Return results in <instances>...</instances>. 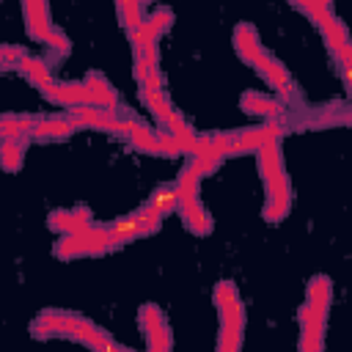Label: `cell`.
Returning a JSON list of instances; mask_svg holds the SVG:
<instances>
[{"mask_svg":"<svg viewBox=\"0 0 352 352\" xmlns=\"http://www.w3.org/2000/svg\"><path fill=\"white\" fill-rule=\"evenodd\" d=\"M253 69L264 77V82H267L270 88H275V91H278V96H280L286 104H294V102L300 99V94H297V88H294L292 74H289V72H286V66H283L278 58H272L267 50L256 58Z\"/></svg>","mask_w":352,"mask_h":352,"instance_id":"1","label":"cell"},{"mask_svg":"<svg viewBox=\"0 0 352 352\" xmlns=\"http://www.w3.org/2000/svg\"><path fill=\"white\" fill-rule=\"evenodd\" d=\"M138 322H140V330H143V336H146V349H151V352H165V349L173 346L168 322H165L162 311H160L154 302H146V305L140 308Z\"/></svg>","mask_w":352,"mask_h":352,"instance_id":"2","label":"cell"},{"mask_svg":"<svg viewBox=\"0 0 352 352\" xmlns=\"http://www.w3.org/2000/svg\"><path fill=\"white\" fill-rule=\"evenodd\" d=\"M239 107H242L245 113L261 116V118H267V121H280V116L286 113V102H275V99H270V96H264V94H258V91L242 94Z\"/></svg>","mask_w":352,"mask_h":352,"instance_id":"3","label":"cell"},{"mask_svg":"<svg viewBox=\"0 0 352 352\" xmlns=\"http://www.w3.org/2000/svg\"><path fill=\"white\" fill-rule=\"evenodd\" d=\"M22 8H25V19H28V33H30V38L44 41V38L50 36V30H52L47 0H22Z\"/></svg>","mask_w":352,"mask_h":352,"instance_id":"4","label":"cell"},{"mask_svg":"<svg viewBox=\"0 0 352 352\" xmlns=\"http://www.w3.org/2000/svg\"><path fill=\"white\" fill-rule=\"evenodd\" d=\"M91 226V212L85 206L77 209H55L50 214V228L58 234H77Z\"/></svg>","mask_w":352,"mask_h":352,"instance_id":"5","label":"cell"},{"mask_svg":"<svg viewBox=\"0 0 352 352\" xmlns=\"http://www.w3.org/2000/svg\"><path fill=\"white\" fill-rule=\"evenodd\" d=\"M234 50H236V55H239L248 66L256 63V58L264 52V47H261V41H258V33H256L253 25L239 22V25L234 28Z\"/></svg>","mask_w":352,"mask_h":352,"instance_id":"6","label":"cell"},{"mask_svg":"<svg viewBox=\"0 0 352 352\" xmlns=\"http://www.w3.org/2000/svg\"><path fill=\"white\" fill-rule=\"evenodd\" d=\"M179 214H182V220H184V226H187V231H192V234H198V236H206L209 231H212V217H209V212L201 206V201L198 198H187V201H179Z\"/></svg>","mask_w":352,"mask_h":352,"instance_id":"7","label":"cell"},{"mask_svg":"<svg viewBox=\"0 0 352 352\" xmlns=\"http://www.w3.org/2000/svg\"><path fill=\"white\" fill-rule=\"evenodd\" d=\"M74 121L69 116H52V118H36L33 140H63L74 132Z\"/></svg>","mask_w":352,"mask_h":352,"instance_id":"8","label":"cell"},{"mask_svg":"<svg viewBox=\"0 0 352 352\" xmlns=\"http://www.w3.org/2000/svg\"><path fill=\"white\" fill-rule=\"evenodd\" d=\"M316 25H319V30H322V38H324L330 55L338 52V50H344L346 44H352V41H349V33H346V28H344V22H341L338 16H333V11L324 14V16H319Z\"/></svg>","mask_w":352,"mask_h":352,"instance_id":"9","label":"cell"},{"mask_svg":"<svg viewBox=\"0 0 352 352\" xmlns=\"http://www.w3.org/2000/svg\"><path fill=\"white\" fill-rule=\"evenodd\" d=\"M256 165H258V173H261V182L278 176L283 168V154H280V143L278 140H270L264 143L258 151H256Z\"/></svg>","mask_w":352,"mask_h":352,"instance_id":"10","label":"cell"},{"mask_svg":"<svg viewBox=\"0 0 352 352\" xmlns=\"http://www.w3.org/2000/svg\"><path fill=\"white\" fill-rule=\"evenodd\" d=\"M74 341H80V344H85V346H94V349H124V346L116 344L102 327L91 324L88 319H80L77 333H74Z\"/></svg>","mask_w":352,"mask_h":352,"instance_id":"11","label":"cell"},{"mask_svg":"<svg viewBox=\"0 0 352 352\" xmlns=\"http://www.w3.org/2000/svg\"><path fill=\"white\" fill-rule=\"evenodd\" d=\"M170 22H173V11L170 8H154L146 19H143V25H140V33L146 36V41H148V47H157V41H160V36L170 28Z\"/></svg>","mask_w":352,"mask_h":352,"instance_id":"12","label":"cell"},{"mask_svg":"<svg viewBox=\"0 0 352 352\" xmlns=\"http://www.w3.org/2000/svg\"><path fill=\"white\" fill-rule=\"evenodd\" d=\"M179 187H176V182L173 184H160L154 192H151V198L146 201V206H151L154 212H160L162 217L165 214H170V212H179Z\"/></svg>","mask_w":352,"mask_h":352,"instance_id":"13","label":"cell"},{"mask_svg":"<svg viewBox=\"0 0 352 352\" xmlns=\"http://www.w3.org/2000/svg\"><path fill=\"white\" fill-rule=\"evenodd\" d=\"M82 82L88 85L94 104H104V107H116V104H118V96H116L113 85H110V82H107V80H104L99 72H88Z\"/></svg>","mask_w":352,"mask_h":352,"instance_id":"14","label":"cell"},{"mask_svg":"<svg viewBox=\"0 0 352 352\" xmlns=\"http://www.w3.org/2000/svg\"><path fill=\"white\" fill-rule=\"evenodd\" d=\"M33 138L25 135V138H3V146H0V162L6 170H16L22 165V157L28 151V143Z\"/></svg>","mask_w":352,"mask_h":352,"instance_id":"15","label":"cell"},{"mask_svg":"<svg viewBox=\"0 0 352 352\" xmlns=\"http://www.w3.org/2000/svg\"><path fill=\"white\" fill-rule=\"evenodd\" d=\"M33 126H36V116H14L6 113L0 121V138H33Z\"/></svg>","mask_w":352,"mask_h":352,"instance_id":"16","label":"cell"},{"mask_svg":"<svg viewBox=\"0 0 352 352\" xmlns=\"http://www.w3.org/2000/svg\"><path fill=\"white\" fill-rule=\"evenodd\" d=\"M330 297H333V280L327 275H314L308 280V292L305 300H311L319 308H330Z\"/></svg>","mask_w":352,"mask_h":352,"instance_id":"17","label":"cell"},{"mask_svg":"<svg viewBox=\"0 0 352 352\" xmlns=\"http://www.w3.org/2000/svg\"><path fill=\"white\" fill-rule=\"evenodd\" d=\"M16 69L33 82V85H44V82H50L52 80V74H50V66L41 60V58H33V55H25L19 63H16Z\"/></svg>","mask_w":352,"mask_h":352,"instance_id":"18","label":"cell"},{"mask_svg":"<svg viewBox=\"0 0 352 352\" xmlns=\"http://www.w3.org/2000/svg\"><path fill=\"white\" fill-rule=\"evenodd\" d=\"M52 253L58 256V258H77V256H85V245H82V234L77 231V234H60V239L55 242V248H52Z\"/></svg>","mask_w":352,"mask_h":352,"instance_id":"19","label":"cell"},{"mask_svg":"<svg viewBox=\"0 0 352 352\" xmlns=\"http://www.w3.org/2000/svg\"><path fill=\"white\" fill-rule=\"evenodd\" d=\"M204 176L187 162L184 168H182V173L176 176V187H179V198L182 201H187V198H198V182H201Z\"/></svg>","mask_w":352,"mask_h":352,"instance_id":"20","label":"cell"},{"mask_svg":"<svg viewBox=\"0 0 352 352\" xmlns=\"http://www.w3.org/2000/svg\"><path fill=\"white\" fill-rule=\"evenodd\" d=\"M289 209H292V195H267L261 217L267 223H278V220H283L289 214Z\"/></svg>","mask_w":352,"mask_h":352,"instance_id":"21","label":"cell"},{"mask_svg":"<svg viewBox=\"0 0 352 352\" xmlns=\"http://www.w3.org/2000/svg\"><path fill=\"white\" fill-rule=\"evenodd\" d=\"M333 60H336L338 74H341V80H344V85H346V91H349V96H352V44H346L344 50L333 52Z\"/></svg>","mask_w":352,"mask_h":352,"instance_id":"22","label":"cell"},{"mask_svg":"<svg viewBox=\"0 0 352 352\" xmlns=\"http://www.w3.org/2000/svg\"><path fill=\"white\" fill-rule=\"evenodd\" d=\"M231 302H239V292L231 280H217L214 283V305L217 308H226Z\"/></svg>","mask_w":352,"mask_h":352,"instance_id":"23","label":"cell"},{"mask_svg":"<svg viewBox=\"0 0 352 352\" xmlns=\"http://www.w3.org/2000/svg\"><path fill=\"white\" fill-rule=\"evenodd\" d=\"M44 44H47L50 50H55L58 55H66V52H69V38H66V33H60L58 28L50 30V36L44 38Z\"/></svg>","mask_w":352,"mask_h":352,"instance_id":"24","label":"cell"},{"mask_svg":"<svg viewBox=\"0 0 352 352\" xmlns=\"http://www.w3.org/2000/svg\"><path fill=\"white\" fill-rule=\"evenodd\" d=\"M330 8H333V0H305V14L316 22L319 16H324V14H330Z\"/></svg>","mask_w":352,"mask_h":352,"instance_id":"25","label":"cell"},{"mask_svg":"<svg viewBox=\"0 0 352 352\" xmlns=\"http://www.w3.org/2000/svg\"><path fill=\"white\" fill-rule=\"evenodd\" d=\"M0 55H3V63H6V66H16L28 52H25L22 47H11V44H6V47H0Z\"/></svg>","mask_w":352,"mask_h":352,"instance_id":"26","label":"cell"},{"mask_svg":"<svg viewBox=\"0 0 352 352\" xmlns=\"http://www.w3.org/2000/svg\"><path fill=\"white\" fill-rule=\"evenodd\" d=\"M140 3H146V0H140Z\"/></svg>","mask_w":352,"mask_h":352,"instance_id":"27","label":"cell"}]
</instances>
